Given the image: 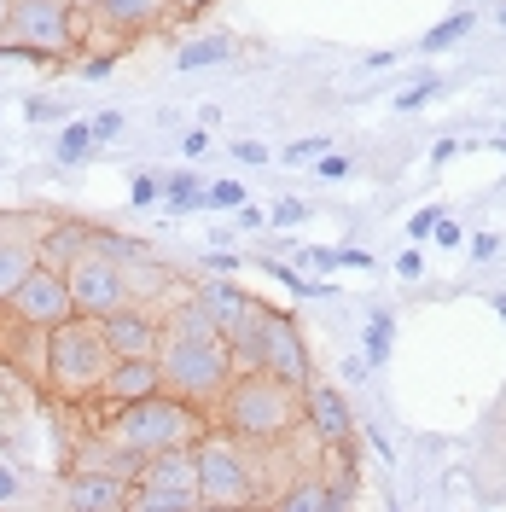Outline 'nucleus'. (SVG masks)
Returning <instances> with one entry per match:
<instances>
[{
  "instance_id": "f257e3e1",
  "label": "nucleus",
  "mask_w": 506,
  "mask_h": 512,
  "mask_svg": "<svg viewBox=\"0 0 506 512\" xmlns=\"http://www.w3.org/2000/svg\"><path fill=\"white\" fill-rule=\"evenodd\" d=\"M158 373H163V390H169V396H187V402H198L204 414L222 402L227 379L239 373L227 338L216 332V320H210V309H204L198 297L163 315Z\"/></svg>"
},
{
  "instance_id": "f03ea898",
  "label": "nucleus",
  "mask_w": 506,
  "mask_h": 512,
  "mask_svg": "<svg viewBox=\"0 0 506 512\" xmlns=\"http://www.w3.org/2000/svg\"><path fill=\"white\" fill-rule=\"evenodd\" d=\"M216 414H222V431L245 437V443H280L303 425V390L268 367H239L227 379Z\"/></svg>"
},
{
  "instance_id": "7ed1b4c3",
  "label": "nucleus",
  "mask_w": 506,
  "mask_h": 512,
  "mask_svg": "<svg viewBox=\"0 0 506 512\" xmlns=\"http://www.w3.org/2000/svg\"><path fill=\"white\" fill-rule=\"evenodd\" d=\"M111 367H117V355H111L105 326L94 315H70L47 332V384H53V396L88 402V396H99Z\"/></svg>"
},
{
  "instance_id": "20e7f679",
  "label": "nucleus",
  "mask_w": 506,
  "mask_h": 512,
  "mask_svg": "<svg viewBox=\"0 0 506 512\" xmlns=\"http://www.w3.org/2000/svg\"><path fill=\"white\" fill-rule=\"evenodd\" d=\"M123 443H134L140 454H158V448H192L204 431H210V414L187 402V396H169V390H152V396H140V402H123V408H111L105 419Z\"/></svg>"
},
{
  "instance_id": "39448f33",
  "label": "nucleus",
  "mask_w": 506,
  "mask_h": 512,
  "mask_svg": "<svg viewBox=\"0 0 506 512\" xmlns=\"http://www.w3.org/2000/svg\"><path fill=\"white\" fill-rule=\"evenodd\" d=\"M76 53V6L70 0H12L0 59H47L59 64Z\"/></svg>"
},
{
  "instance_id": "423d86ee",
  "label": "nucleus",
  "mask_w": 506,
  "mask_h": 512,
  "mask_svg": "<svg viewBox=\"0 0 506 512\" xmlns=\"http://www.w3.org/2000/svg\"><path fill=\"white\" fill-rule=\"evenodd\" d=\"M198 495H204V507H251L256 495H262V478H256L251 466V443L245 437H233V431H204L198 443Z\"/></svg>"
},
{
  "instance_id": "0eeeda50",
  "label": "nucleus",
  "mask_w": 506,
  "mask_h": 512,
  "mask_svg": "<svg viewBox=\"0 0 506 512\" xmlns=\"http://www.w3.org/2000/svg\"><path fill=\"white\" fill-rule=\"evenodd\" d=\"M198 454L192 448H158L128 478V512H198Z\"/></svg>"
},
{
  "instance_id": "6e6552de",
  "label": "nucleus",
  "mask_w": 506,
  "mask_h": 512,
  "mask_svg": "<svg viewBox=\"0 0 506 512\" xmlns=\"http://www.w3.org/2000/svg\"><path fill=\"white\" fill-rule=\"evenodd\" d=\"M64 280H70V303H76V315H94V320H105L111 309H123V303H134V291H128V268H123V256L99 251L94 239H88V251L76 256V262H64Z\"/></svg>"
},
{
  "instance_id": "1a4fd4ad",
  "label": "nucleus",
  "mask_w": 506,
  "mask_h": 512,
  "mask_svg": "<svg viewBox=\"0 0 506 512\" xmlns=\"http://www.w3.org/2000/svg\"><path fill=\"white\" fill-rule=\"evenodd\" d=\"M76 315V303H70V280H64V268L53 262H35L30 274L18 280V291L6 297V320H18V326H35V332H53L59 320Z\"/></svg>"
},
{
  "instance_id": "9d476101",
  "label": "nucleus",
  "mask_w": 506,
  "mask_h": 512,
  "mask_svg": "<svg viewBox=\"0 0 506 512\" xmlns=\"http://www.w3.org/2000/svg\"><path fill=\"white\" fill-rule=\"evenodd\" d=\"M256 367L280 373L285 384H315V361H309V344L297 332V320L280 315V309H262V344H256Z\"/></svg>"
},
{
  "instance_id": "9b49d317",
  "label": "nucleus",
  "mask_w": 506,
  "mask_h": 512,
  "mask_svg": "<svg viewBox=\"0 0 506 512\" xmlns=\"http://www.w3.org/2000/svg\"><path fill=\"white\" fill-rule=\"evenodd\" d=\"M99 326H105V344H111L117 361L123 355H158V344H163V315L152 303H123V309H111Z\"/></svg>"
},
{
  "instance_id": "f8f14e48",
  "label": "nucleus",
  "mask_w": 506,
  "mask_h": 512,
  "mask_svg": "<svg viewBox=\"0 0 506 512\" xmlns=\"http://www.w3.org/2000/svg\"><path fill=\"white\" fill-rule=\"evenodd\" d=\"M303 425L315 431L326 448H349L355 443V414H349V402L332 390V384H303Z\"/></svg>"
},
{
  "instance_id": "ddd939ff",
  "label": "nucleus",
  "mask_w": 506,
  "mask_h": 512,
  "mask_svg": "<svg viewBox=\"0 0 506 512\" xmlns=\"http://www.w3.org/2000/svg\"><path fill=\"white\" fill-rule=\"evenodd\" d=\"M59 507L64 512H128V483L76 466V472L59 483Z\"/></svg>"
},
{
  "instance_id": "4468645a",
  "label": "nucleus",
  "mask_w": 506,
  "mask_h": 512,
  "mask_svg": "<svg viewBox=\"0 0 506 512\" xmlns=\"http://www.w3.org/2000/svg\"><path fill=\"white\" fill-rule=\"evenodd\" d=\"M88 12H94L99 30L134 41V35H152V30H158L163 18L175 12V0H94Z\"/></svg>"
},
{
  "instance_id": "2eb2a0df",
  "label": "nucleus",
  "mask_w": 506,
  "mask_h": 512,
  "mask_svg": "<svg viewBox=\"0 0 506 512\" xmlns=\"http://www.w3.org/2000/svg\"><path fill=\"white\" fill-rule=\"evenodd\" d=\"M152 390H163L158 355H123V361L105 373V384H99V402H105V408H123V402L152 396Z\"/></svg>"
},
{
  "instance_id": "dca6fc26",
  "label": "nucleus",
  "mask_w": 506,
  "mask_h": 512,
  "mask_svg": "<svg viewBox=\"0 0 506 512\" xmlns=\"http://www.w3.org/2000/svg\"><path fill=\"white\" fill-rule=\"evenodd\" d=\"M140 460H146V454H140L134 443H123L111 425H94V437H88V443H82V454H76V466L105 472V478H123V483L140 472Z\"/></svg>"
},
{
  "instance_id": "f3484780",
  "label": "nucleus",
  "mask_w": 506,
  "mask_h": 512,
  "mask_svg": "<svg viewBox=\"0 0 506 512\" xmlns=\"http://www.w3.org/2000/svg\"><path fill=\"white\" fill-rule=\"evenodd\" d=\"M35 239H41V222L24 227V233H12V239H0V303H6V297L18 291V280L41 262V256H35Z\"/></svg>"
},
{
  "instance_id": "a211bd4d",
  "label": "nucleus",
  "mask_w": 506,
  "mask_h": 512,
  "mask_svg": "<svg viewBox=\"0 0 506 512\" xmlns=\"http://www.w3.org/2000/svg\"><path fill=\"white\" fill-rule=\"evenodd\" d=\"M344 483H326V478H297L280 489V512H326V507H344Z\"/></svg>"
},
{
  "instance_id": "6ab92c4d",
  "label": "nucleus",
  "mask_w": 506,
  "mask_h": 512,
  "mask_svg": "<svg viewBox=\"0 0 506 512\" xmlns=\"http://www.w3.org/2000/svg\"><path fill=\"white\" fill-rule=\"evenodd\" d=\"M88 239H94V227H76V222L41 227V239H35V256H41V262H53V268H64V262H76V256L88 251Z\"/></svg>"
},
{
  "instance_id": "aec40b11",
  "label": "nucleus",
  "mask_w": 506,
  "mask_h": 512,
  "mask_svg": "<svg viewBox=\"0 0 506 512\" xmlns=\"http://www.w3.org/2000/svg\"><path fill=\"white\" fill-rule=\"evenodd\" d=\"M227 53H233V41L210 35V41H187V47L175 53V64H181V70H204V64H222Z\"/></svg>"
},
{
  "instance_id": "412c9836",
  "label": "nucleus",
  "mask_w": 506,
  "mask_h": 512,
  "mask_svg": "<svg viewBox=\"0 0 506 512\" xmlns=\"http://www.w3.org/2000/svg\"><path fill=\"white\" fill-rule=\"evenodd\" d=\"M466 35H472V12H454V18H443L437 30L419 41V53H443V47H454V41H466Z\"/></svg>"
},
{
  "instance_id": "4be33fe9",
  "label": "nucleus",
  "mask_w": 506,
  "mask_h": 512,
  "mask_svg": "<svg viewBox=\"0 0 506 512\" xmlns=\"http://www.w3.org/2000/svg\"><path fill=\"white\" fill-rule=\"evenodd\" d=\"M88 146H94V128H88V123H70L59 134V163H82V158H88Z\"/></svg>"
},
{
  "instance_id": "5701e85b",
  "label": "nucleus",
  "mask_w": 506,
  "mask_h": 512,
  "mask_svg": "<svg viewBox=\"0 0 506 512\" xmlns=\"http://www.w3.org/2000/svg\"><path fill=\"white\" fill-rule=\"evenodd\" d=\"M163 198H169V204H204V187L192 181V169H181V175H169Z\"/></svg>"
},
{
  "instance_id": "b1692460",
  "label": "nucleus",
  "mask_w": 506,
  "mask_h": 512,
  "mask_svg": "<svg viewBox=\"0 0 506 512\" xmlns=\"http://www.w3.org/2000/svg\"><path fill=\"white\" fill-rule=\"evenodd\" d=\"M303 216H309V204H303V198H274V210H268V222H274V227H297Z\"/></svg>"
},
{
  "instance_id": "393cba45",
  "label": "nucleus",
  "mask_w": 506,
  "mask_h": 512,
  "mask_svg": "<svg viewBox=\"0 0 506 512\" xmlns=\"http://www.w3.org/2000/svg\"><path fill=\"white\" fill-rule=\"evenodd\" d=\"M18 501H24V478H18V466L0 460V507H18Z\"/></svg>"
},
{
  "instance_id": "a878e982",
  "label": "nucleus",
  "mask_w": 506,
  "mask_h": 512,
  "mask_svg": "<svg viewBox=\"0 0 506 512\" xmlns=\"http://www.w3.org/2000/svg\"><path fill=\"white\" fill-rule=\"evenodd\" d=\"M204 204H222V210H239V204H245V187H239V181H216V187L204 192Z\"/></svg>"
},
{
  "instance_id": "bb28decb",
  "label": "nucleus",
  "mask_w": 506,
  "mask_h": 512,
  "mask_svg": "<svg viewBox=\"0 0 506 512\" xmlns=\"http://www.w3.org/2000/svg\"><path fill=\"white\" fill-rule=\"evenodd\" d=\"M367 355H373V361L390 355V315H379L373 326H367Z\"/></svg>"
},
{
  "instance_id": "cd10ccee",
  "label": "nucleus",
  "mask_w": 506,
  "mask_h": 512,
  "mask_svg": "<svg viewBox=\"0 0 506 512\" xmlns=\"http://www.w3.org/2000/svg\"><path fill=\"white\" fill-rule=\"evenodd\" d=\"M315 175H320V181H344V175H349V158H338V152H320V158H315Z\"/></svg>"
},
{
  "instance_id": "c85d7f7f",
  "label": "nucleus",
  "mask_w": 506,
  "mask_h": 512,
  "mask_svg": "<svg viewBox=\"0 0 506 512\" xmlns=\"http://www.w3.org/2000/svg\"><path fill=\"white\" fill-rule=\"evenodd\" d=\"M88 128H94V140H117V134H123V111H99Z\"/></svg>"
},
{
  "instance_id": "c756f323",
  "label": "nucleus",
  "mask_w": 506,
  "mask_h": 512,
  "mask_svg": "<svg viewBox=\"0 0 506 512\" xmlns=\"http://www.w3.org/2000/svg\"><path fill=\"white\" fill-rule=\"evenodd\" d=\"M396 274H402V280H419V274H425V251H419V245L402 251V256H396Z\"/></svg>"
},
{
  "instance_id": "7c9ffc66",
  "label": "nucleus",
  "mask_w": 506,
  "mask_h": 512,
  "mask_svg": "<svg viewBox=\"0 0 506 512\" xmlns=\"http://www.w3.org/2000/svg\"><path fill=\"white\" fill-rule=\"evenodd\" d=\"M431 94H437V82H419V88H408V94H396V111H419Z\"/></svg>"
},
{
  "instance_id": "2f4dec72",
  "label": "nucleus",
  "mask_w": 506,
  "mask_h": 512,
  "mask_svg": "<svg viewBox=\"0 0 506 512\" xmlns=\"http://www.w3.org/2000/svg\"><path fill=\"white\" fill-rule=\"evenodd\" d=\"M437 216H443V210H419V216H408L413 245H419V239H431V227H437Z\"/></svg>"
},
{
  "instance_id": "473e14b6",
  "label": "nucleus",
  "mask_w": 506,
  "mask_h": 512,
  "mask_svg": "<svg viewBox=\"0 0 506 512\" xmlns=\"http://www.w3.org/2000/svg\"><path fill=\"white\" fill-rule=\"evenodd\" d=\"M303 268H315V274H326V268H338V251H326V245H315V251H303Z\"/></svg>"
},
{
  "instance_id": "72a5a7b5",
  "label": "nucleus",
  "mask_w": 506,
  "mask_h": 512,
  "mask_svg": "<svg viewBox=\"0 0 506 512\" xmlns=\"http://www.w3.org/2000/svg\"><path fill=\"white\" fill-rule=\"evenodd\" d=\"M158 181H152V175H134V187H128V198H134V204H152V198H158Z\"/></svg>"
},
{
  "instance_id": "f704fd0d",
  "label": "nucleus",
  "mask_w": 506,
  "mask_h": 512,
  "mask_svg": "<svg viewBox=\"0 0 506 512\" xmlns=\"http://www.w3.org/2000/svg\"><path fill=\"white\" fill-rule=\"evenodd\" d=\"M495 251H501V239H495V233H477V239H472V256H477V262H489Z\"/></svg>"
},
{
  "instance_id": "c9c22d12",
  "label": "nucleus",
  "mask_w": 506,
  "mask_h": 512,
  "mask_svg": "<svg viewBox=\"0 0 506 512\" xmlns=\"http://www.w3.org/2000/svg\"><path fill=\"white\" fill-rule=\"evenodd\" d=\"M320 152H326V146H320V140H297V146H291V152H285V158H291V163H303V158H320Z\"/></svg>"
},
{
  "instance_id": "e433bc0d",
  "label": "nucleus",
  "mask_w": 506,
  "mask_h": 512,
  "mask_svg": "<svg viewBox=\"0 0 506 512\" xmlns=\"http://www.w3.org/2000/svg\"><path fill=\"white\" fill-rule=\"evenodd\" d=\"M431 239H437V245H460V227L437 216V227H431Z\"/></svg>"
},
{
  "instance_id": "4c0bfd02",
  "label": "nucleus",
  "mask_w": 506,
  "mask_h": 512,
  "mask_svg": "<svg viewBox=\"0 0 506 512\" xmlns=\"http://www.w3.org/2000/svg\"><path fill=\"white\" fill-rule=\"evenodd\" d=\"M204 262H210V274H233L239 268V256H227V251H210Z\"/></svg>"
},
{
  "instance_id": "58836bf2",
  "label": "nucleus",
  "mask_w": 506,
  "mask_h": 512,
  "mask_svg": "<svg viewBox=\"0 0 506 512\" xmlns=\"http://www.w3.org/2000/svg\"><path fill=\"white\" fill-rule=\"evenodd\" d=\"M233 158H239V163H262V158H268V152H262L256 140H239V146H233Z\"/></svg>"
},
{
  "instance_id": "ea45409f",
  "label": "nucleus",
  "mask_w": 506,
  "mask_h": 512,
  "mask_svg": "<svg viewBox=\"0 0 506 512\" xmlns=\"http://www.w3.org/2000/svg\"><path fill=\"white\" fill-rule=\"evenodd\" d=\"M24 227H35L30 216H0V239H12V233H24Z\"/></svg>"
},
{
  "instance_id": "a19ab883",
  "label": "nucleus",
  "mask_w": 506,
  "mask_h": 512,
  "mask_svg": "<svg viewBox=\"0 0 506 512\" xmlns=\"http://www.w3.org/2000/svg\"><path fill=\"white\" fill-rule=\"evenodd\" d=\"M338 268H373V256L367 251H338Z\"/></svg>"
},
{
  "instance_id": "79ce46f5",
  "label": "nucleus",
  "mask_w": 506,
  "mask_h": 512,
  "mask_svg": "<svg viewBox=\"0 0 506 512\" xmlns=\"http://www.w3.org/2000/svg\"><path fill=\"white\" fill-rule=\"evenodd\" d=\"M239 227H251V233H256V227H268V216H262V210H251V204H239Z\"/></svg>"
},
{
  "instance_id": "37998d69",
  "label": "nucleus",
  "mask_w": 506,
  "mask_h": 512,
  "mask_svg": "<svg viewBox=\"0 0 506 512\" xmlns=\"http://www.w3.org/2000/svg\"><path fill=\"white\" fill-rule=\"evenodd\" d=\"M204 6H216V0H175V12H181V18H198Z\"/></svg>"
},
{
  "instance_id": "c03bdc74",
  "label": "nucleus",
  "mask_w": 506,
  "mask_h": 512,
  "mask_svg": "<svg viewBox=\"0 0 506 512\" xmlns=\"http://www.w3.org/2000/svg\"><path fill=\"white\" fill-rule=\"evenodd\" d=\"M6 12H12V0H0V35H6Z\"/></svg>"
},
{
  "instance_id": "a18cd8bd",
  "label": "nucleus",
  "mask_w": 506,
  "mask_h": 512,
  "mask_svg": "<svg viewBox=\"0 0 506 512\" xmlns=\"http://www.w3.org/2000/svg\"><path fill=\"white\" fill-rule=\"evenodd\" d=\"M495 315H501V320H506V291H501V297H495Z\"/></svg>"
},
{
  "instance_id": "49530a36",
  "label": "nucleus",
  "mask_w": 506,
  "mask_h": 512,
  "mask_svg": "<svg viewBox=\"0 0 506 512\" xmlns=\"http://www.w3.org/2000/svg\"><path fill=\"white\" fill-rule=\"evenodd\" d=\"M0 320H6V303H0Z\"/></svg>"
},
{
  "instance_id": "de8ad7c7",
  "label": "nucleus",
  "mask_w": 506,
  "mask_h": 512,
  "mask_svg": "<svg viewBox=\"0 0 506 512\" xmlns=\"http://www.w3.org/2000/svg\"><path fill=\"white\" fill-rule=\"evenodd\" d=\"M501 24H506V6H501Z\"/></svg>"
}]
</instances>
